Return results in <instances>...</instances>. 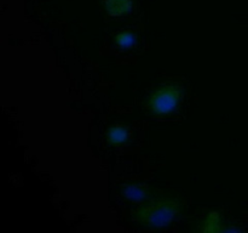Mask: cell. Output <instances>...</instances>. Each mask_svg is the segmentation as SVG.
Instances as JSON below:
<instances>
[{
  "mask_svg": "<svg viewBox=\"0 0 248 233\" xmlns=\"http://www.w3.org/2000/svg\"><path fill=\"white\" fill-rule=\"evenodd\" d=\"M181 200L174 197L159 196L149 198L137 209L135 218L148 228H160L171 223L182 211Z\"/></svg>",
  "mask_w": 248,
  "mask_h": 233,
  "instance_id": "obj_1",
  "label": "cell"
},
{
  "mask_svg": "<svg viewBox=\"0 0 248 233\" xmlns=\"http://www.w3.org/2000/svg\"><path fill=\"white\" fill-rule=\"evenodd\" d=\"M181 89L174 85H164L155 90L148 100V107L155 114L170 113L178 106Z\"/></svg>",
  "mask_w": 248,
  "mask_h": 233,
  "instance_id": "obj_2",
  "label": "cell"
},
{
  "mask_svg": "<svg viewBox=\"0 0 248 233\" xmlns=\"http://www.w3.org/2000/svg\"><path fill=\"white\" fill-rule=\"evenodd\" d=\"M104 9L110 16H123L132 9V0H104Z\"/></svg>",
  "mask_w": 248,
  "mask_h": 233,
  "instance_id": "obj_3",
  "label": "cell"
},
{
  "mask_svg": "<svg viewBox=\"0 0 248 233\" xmlns=\"http://www.w3.org/2000/svg\"><path fill=\"white\" fill-rule=\"evenodd\" d=\"M124 193L131 199H143L148 197V186L142 183H131L124 188Z\"/></svg>",
  "mask_w": 248,
  "mask_h": 233,
  "instance_id": "obj_4",
  "label": "cell"
},
{
  "mask_svg": "<svg viewBox=\"0 0 248 233\" xmlns=\"http://www.w3.org/2000/svg\"><path fill=\"white\" fill-rule=\"evenodd\" d=\"M108 137L110 143H121L127 138V130L123 126H113L109 130Z\"/></svg>",
  "mask_w": 248,
  "mask_h": 233,
  "instance_id": "obj_5",
  "label": "cell"
},
{
  "mask_svg": "<svg viewBox=\"0 0 248 233\" xmlns=\"http://www.w3.org/2000/svg\"><path fill=\"white\" fill-rule=\"evenodd\" d=\"M118 44L123 48H128L135 43V35L132 33H121L118 35Z\"/></svg>",
  "mask_w": 248,
  "mask_h": 233,
  "instance_id": "obj_6",
  "label": "cell"
}]
</instances>
